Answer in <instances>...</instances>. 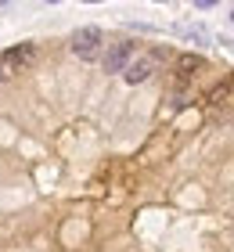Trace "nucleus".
<instances>
[{"mask_svg": "<svg viewBox=\"0 0 234 252\" xmlns=\"http://www.w3.org/2000/svg\"><path fill=\"white\" fill-rule=\"evenodd\" d=\"M98 51H101V29L98 26H83V29L72 32V54L79 62H94Z\"/></svg>", "mask_w": 234, "mask_h": 252, "instance_id": "f257e3e1", "label": "nucleus"}, {"mask_svg": "<svg viewBox=\"0 0 234 252\" xmlns=\"http://www.w3.org/2000/svg\"><path fill=\"white\" fill-rule=\"evenodd\" d=\"M162 58H166V51H151V54H137V58L130 62V65H126L123 68V76H126V83H144V79L151 76V72H155V65L162 62Z\"/></svg>", "mask_w": 234, "mask_h": 252, "instance_id": "f03ea898", "label": "nucleus"}, {"mask_svg": "<svg viewBox=\"0 0 234 252\" xmlns=\"http://www.w3.org/2000/svg\"><path fill=\"white\" fill-rule=\"evenodd\" d=\"M134 58H137V43H130V40H119V43H112V47L104 51L101 65H104V72H123V68L130 65Z\"/></svg>", "mask_w": 234, "mask_h": 252, "instance_id": "7ed1b4c3", "label": "nucleus"}, {"mask_svg": "<svg viewBox=\"0 0 234 252\" xmlns=\"http://www.w3.org/2000/svg\"><path fill=\"white\" fill-rule=\"evenodd\" d=\"M36 62V43H15V47H7L0 54V65L7 68V72H18V68H29Z\"/></svg>", "mask_w": 234, "mask_h": 252, "instance_id": "20e7f679", "label": "nucleus"}, {"mask_svg": "<svg viewBox=\"0 0 234 252\" xmlns=\"http://www.w3.org/2000/svg\"><path fill=\"white\" fill-rule=\"evenodd\" d=\"M198 68H205V62L198 58V54H180V58H177V76H180V79L195 76Z\"/></svg>", "mask_w": 234, "mask_h": 252, "instance_id": "39448f33", "label": "nucleus"}, {"mask_svg": "<svg viewBox=\"0 0 234 252\" xmlns=\"http://www.w3.org/2000/svg\"><path fill=\"white\" fill-rule=\"evenodd\" d=\"M180 32L191 36V40H198V43H205V29H198V26H180Z\"/></svg>", "mask_w": 234, "mask_h": 252, "instance_id": "423d86ee", "label": "nucleus"}, {"mask_svg": "<svg viewBox=\"0 0 234 252\" xmlns=\"http://www.w3.org/2000/svg\"><path fill=\"white\" fill-rule=\"evenodd\" d=\"M7 76H11V72H7V68H4V65H0V83H4V79H7Z\"/></svg>", "mask_w": 234, "mask_h": 252, "instance_id": "0eeeda50", "label": "nucleus"}, {"mask_svg": "<svg viewBox=\"0 0 234 252\" xmlns=\"http://www.w3.org/2000/svg\"><path fill=\"white\" fill-rule=\"evenodd\" d=\"M231 22H234V7H231Z\"/></svg>", "mask_w": 234, "mask_h": 252, "instance_id": "6e6552de", "label": "nucleus"}]
</instances>
